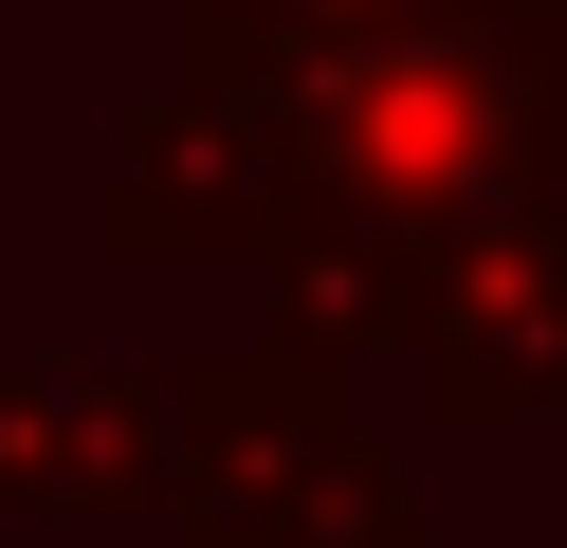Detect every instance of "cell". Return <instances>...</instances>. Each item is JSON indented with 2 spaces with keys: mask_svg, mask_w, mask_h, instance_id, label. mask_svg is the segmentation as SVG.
Wrapping results in <instances>:
<instances>
[{
  "mask_svg": "<svg viewBox=\"0 0 567 548\" xmlns=\"http://www.w3.org/2000/svg\"><path fill=\"white\" fill-rule=\"evenodd\" d=\"M257 275H275V329H257V348H293L311 384H348V365H403V329H421V292H440V256H421V238H384V219L293 201Z\"/></svg>",
  "mask_w": 567,
  "mask_h": 548,
  "instance_id": "obj_6",
  "label": "cell"
},
{
  "mask_svg": "<svg viewBox=\"0 0 567 548\" xmlns=\"http://www.w3.org/2000/svg\"><path fill=\"white\" fill-rule=\"evenodd\" d=\"M147 511V384L111 348H0V530H128Z\"/></svg>",
  "mask_w": 567,
  "mask_h": 548,
  "instance_id": "obj_5",
  "label": "cell"
},
{
  "mask_svg": "<svg viewBox=\"0 0 567 548\" xmlns=\"http://www.w3.org/2000/svg\"><path fill=\"white\" fill-rule=\"evenodd\" d=\"M275 146H293V201L384 219L421 256L494 238V219H567L549 201V92H530L513 19H440V37H384V55L293 73L275 92Z\"/></svg>",
  "mask_w": 567,
  "mask_h": 548,
  "instance_id": "obj_1",
  "label": "cell"
},
{
  "mask_svg": "<svg viewBox=\"0 0 567 548\" xmlns=\"http://www.w3.org/2000/svg\"><path fill=\"white\" fill-rule=\"evenodd\" d=\"M403 365H421V421H457V438L567 421V219L457 238L440 292H421V329H403Z\"/></svg>",
  "mask_w": 567,
  "mask_h": 548,
  "instance_id": "obj_4",
  "label": "cell"
},
{
  "mask_svg": "<svg viewBox=\"0 0 567 548\" xmlns=\"http://www.w3.org/2000/svg\"><path fill=\"white\" fill-rule=\"evenodd\" d=\"M494 19V0H165V73H220V92H293L330 55H384V37Z\"/></svg>",
  "mask_w": 567,
  "mask_h": 548,
  "instance_id": "obj_7",
  "label": "cell"
},
{
  "mask_svg": "<svg viewBox=\"0 0 567 548\" xmlns=\"http://www.w3.org/2000/svg\"><path fill=\"white\" fill-rule=\"evenodd\" d=\"M494 19H513V37H549V19H567V0H494Z\"/></svg>",
  "mask_w": 567,
  "mask_h": 548,
  "instance_id": "obj_9",
  "label": "cell"
},
{
  "mask_svg": "<svg viewBox=\"0 0 567 548\" xmlns=\"http://www.w3.org/2000/svg\"><path fill=\"white\" fill-rule=\"evenodd\" d=\"M530 92H549V201H567V19L530 37Z\"/></svg>",
  "mask_w": 567,
  "mask_h": 548,
  "instance_id": "obj_8",
  "label": "cell"
},
{
  "mask_svg": "<svg viewBox=\"0 0 567 548\" xmlns=\"http://www.w3.org/2000/svg\"><path fill=\"white\" fill-rule=\"evenodd\" d=\"M275 219H293V146H275V92H220V73H147V110L92 165V256L111 275H257Z\"/></svg>",
  "mask_w": 567,
  "mask_h": 548,
  "instance_id": "obj_2",
  "label": "cell"
},
{
  "mask_svg": "<svg viewBox=\"0 0 567 548\" xmlns=\"http://www.w3.org/2000/svg\"><path fill=\"white\" fill-rule=\"evenodd\" d=\"M128 384H147V530L165 548H257V511L293 494V457L330 438V384H311L293 348H257V329L165 348V365H128Z\"/></svg>",
  "mask_w": 567,
  "mask_h": 548,
  "instance_id": "obj_3",
  "label": "cell"
}]
</instances>
